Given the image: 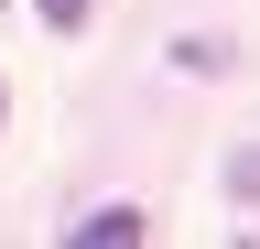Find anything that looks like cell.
I'll return each instance as SVG.
<instances>
[{"mask_svg": "<svg viewBox=\"0 0 260 249\" xmlns=\"http://www.w3.org/2000/svg\"><path fill=\"white\" fill-rule=\"evenodd\" d=\"M228 195H239V206H260V141H249V152H228Z\"/></svg>", "mask_w": 260, "mask_h": 249, "instance_id": "7a4b0ae2", "label": "cell"}, {"mask_svg": "<svg viewBox=\"0 0 260 249\" xmlns=\"http://www.w3.org/2000/svg\"><path fill=\"white\" fill-rule=\"evenodd\" d=\"M65 238H76V249H130V238H152V217H141V206H98V217H76Z\"/></svg>", "mask_w": 260, "mask_h": 249, "instance_id": "6da1fadb", "label": "cell"}, {"mask_svg": "<svg viewBox=\"0 0 260 249\" xmlns=\"http://www.w3.org/2000/svg\"><path fill=\"white\" fill-rule=\"evenodd\" d=\"M87 11H98V0H44V22H54V33H87Z\"/></svg>", "mask_w": 260, "mask_h": 249, "instance_id": "3957f363", "label": "cell"}]
</instances>
